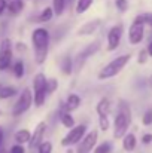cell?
<instances>
[{"mask_svg":"<svg viewBox=\"0 0 152 153\" xmlns=\"http://www.w3.org/2000/svg\"><path fill=\"white\" fill-rule=\"evenodd\" d=\"M33 49H34V59L37 64H43L48 55L49 48V33L45 28H36L31 34Z\"/></svg>","mask_w":152,"mask_h":153,"instance_id":"6da1fadb","label":"cell"},{"mask_svg":"<svg viewBox=\"0 0 152 153\" xmlns=\"http://www.w3.org/2000/svg\"><path fill=\"white\" fill-rule=\"evenodd\" d=\"M131 122V111L125 102L119 104V111L115 117V128H113V137L115 138H122L127 134V129Z\"/></svg>","mask_w":152,"mask_h":153,"instance_id":"7a4b0ae2","label":"cell"},{"mask_svg":"<svg viewBox=\"0 0 152 153\" xmlns=\"http://www.w3.org/2000/svg\"><path fill=\"white\" fill-rule=\"evenodd\" d=\"M128 61H130V55H128V53L121 55V56H116L115 59H112L109 64H106V65L101 68V71L99 73V79H100V80H104V79H109V77L116 76V74L127 65Z\"/></svg>","mask_w":152,"mask_h":153,"instance_id":"3957f363","label":"cell"},{"mask_svg":"<svg viewBox=\"0 0 152 153\" xmlns=\"http://www.w3.org/2000/svg\"><path fill=\"white\" fill-rule=\"evenodd\" d=\"M33 88H34V104L40 107L46 100V77L42 73H37L33 79Z\"/></svg>","mask_w":152,"mask_h":153,"instance_id":"277c9868","label":"cell"},{"mask_svg":"<svg viewBox=\"0 0 152 153\" xmlns=\"http://www.w3.org/2000/svg\"><path fill=\"white\" fill-rule=\"evenodd\" d=\"M31 102H33V94H31V91H30L28 88H25V89L21 92L18 101L15 102V105H13V108H12V114H13V116H21L22 113H25V111L30 108Z\"/></svg>","mask_w":152,"mask_h":153,"instance_id":"5b68a950","label":"cell"},{"mask_svg":"<svg viewBox=\"0 0 152 153\" xmlns=\"http://www.w3.org/2000/svg\"><path fill=\"white\" fill-rule=\"evenodd\" d=\"M85 132H87V126H85V125L73 126V128L69 131V134L61 140V144H63L64 147H69V146H72V144H78V143L82 140V137L85 135Z\"/></svg>","mask_w":152,"mask_h":153,"instance_id":"8992f818","label":"cell"},{"mask_svg":"<svg viewBox=\"0 0 152 153\" xmlns=\"http://www.w3.org/2000/svg\"><path fill=\"white\" fill-rule=\"evenodd\" d=\"M12 61V43L10 39H3L0 43V71L9 68Z\"/></svg>","mask_w":152,"mask_h":153,"instance_id":"52a82bcc","label":"cell"},{"mask_svg":"<svg viewBox=\"0 0 152 153\" xmlns=\"http://www.w3.org/2000/svg\"><path fill=\"white\" fill-rule=\"evenodd\" d=\"M97 137H99V132H97L96 129H93V131H90L87 135H84L82 140L78 143L79 146H78L76 153H90L94 149L96 143H97Z\"/></svg>","mask_w":152,"mask_h":153,"instance_id":"ba28073f","label":"cell"},{"mask_svg":"<svg viewBox=\"0 0 152 153\" xmlns=\"http://www.w3.org/2000/svg\"><path fill=\"white\" fill-rule=\"evenodd\" d=\"M143 36H145V24L134 19V22L131 24L130 30H128V40L131 45H137L143 40Z\"/></svg>","mask_w":152,"mask_h":153,"instance_id":"9c48e42d","label":"cell"},{"mask_svg":"<svg viewBox=\"0 0 152 153\" xmlns=\"http://www.w3.org/2000/svg\"><path fill=\"white\" fill-rule=\"evenodd\" d=\"M99 49H100V42H99V40H96V42L90 43V45H88V46H87L84 51H82L81 53H79V55H78V56H76L75 67L79 70V68L84 65V62H85V61H87V59H88L91 55H94V53L99 51Z\"/></svg>","mask_w":152,"mask_h":153,"instance_id":"30bf717a","label":"cell"},{"mask_svg":"<svg viewBox=\"0 0 152 153\" xmlns=\"http://www.w3.org/2000/svg\"><path fill=\"white\" fill-rule=\"evenodd\" d=\"M121 36H122V27L121 25H115L109 30L107 33V49L109 51H115L121 42Z\"/></svg>","mask_w":152,"mask_h":153,"instance_id":"8fae6325","label":"cell"},{"mask_svg":"<svg viewBox=\"0 0 152 153\" xmlns=\"http://www.w3.org/2000/svg\"><path fill=\"white\" fill-rule=\"evenodd\" d=\"M45 132H46V123H45V122H39L37 126L34 128V134L30 137V141H28L30 149H36V147L43 141Z\"/></svg>","mask_w":152,"mask_h":153,"instance_id":"7c38bea8","label":"cell"},{"mask_svg":"<svg viewBox=\"0 0 152 153\" xmlns=\"http://www.w3.org/2000/svg\"><path fill=\"white\" fill-rule=\"evenodd\" d=\"M99 25H100V21H90V22H87L85 25H82L81 28H79V34L82 36H87V34H93L97 28H99Z\"/></svg>","mask_w":152,"mask_h":153,"instance_id":"4fadbf2b","label":"cell"},{"mask_svg":"<svg viewBox=\"0 0 152 153\" xmlns=\"http://www.w3.org/2000/svg\"><path fill=\"white\" fill-rule=\"evenodd\" d=\"M22 7H24L22 0H9V3H7V6H6V9L9 10L10 15H18V13L22 10Z\"/></svg>","mask_w":152,"mask_h":153,"instance_id":"5bb4252c","label":"cell"},{"mask_svg":"<svg viewBox=\"0 0 152 153\" xmlns=\"http://www.w3.org/2000/svg\"><path fill=\"white\" fill-rule=\"evenodd\" d=\"M122 147L127 152L134 150V147H136V135L134 134H125L124 140H122Z\"/></svg>","mask_w":152,"mask_h":153,"instance_id":"9a60e30c","label":"cell"},{"mask_svg":"<svg viewBox=\"0 0 152 153\" xmlns=\"http://www.w3.org/2000/svg\"><path fill=\"white\" fill-rule=\"evenodd\" d=\"M30 137H31V134H30L28 129H19V131L15 132V141H16V144H25V143H28L30 141Z\"/></svg>","mask_w":152,"mask_h":153,"instance_id":"2e32d148","label":"cell"},{"mask_svg":"<svg viewBox=\"0 0 152 153\" xmlns=\"http://www.w3.org/2000/svg\"><path fill=\"white\" fill-rule=\"evenodd\" d=\"M96 110H97V113H99V116H107L109 114V111H110V102L107 98H101L99 104H97V107H96Z\"/></svg>","mask_w":152,"mask_h":153,"instance_id":"e0dca14e","label":"cell"},{"mask_svg":"<svg viewBox=\"0 0 152 153\" xmlns=\"http://www.w3.org/2000/svg\"><path fill=\"white\" fill-rule=\"evenodd\" d=\"M79 104H81V98H79L76 94H72V95H69V98H67V101H66V110H67V111L76 110V108L79 107Z\"/></svg>","mask_w":152,"mask_h":153,"instance_id":"ac0fdd59","label":"cell"},{"mask_svg":"<svg viewBox=\"0 0 152 153\" xmlns=\"http://www.w3.org/2000/svg\"><path fill=\"white\" fill-rule=\"evenodd\" d=\"M60 120H61V123H63L66 128H73V126H75V120H73L70 111H61V113H60Z\"/></svg>","mask_w":152,"mask_h":153,"instance_id":"d6986e66","label":"cell"},{"mask_svg":"<svg viewBox=\"0 0 152 153\" xmlns=\"http://www.w3.org/2000/svg\"><path fill=\"white\" fill-rule=\"evenodd\" d=\"M61 68H63V73L64 74H70L73 71V62L70 59V56H64L63 61H61Z\"/></svg>","mask_w":152,"mask_h":153,"instance_id":"ffe728a7","label":"cell"},{"mask_svg":"<svg viewBox=\"0 0 152 153\" xmlns=\"http://www.w3.org/2000/svg\"><path fill=\"white\" fill-rule=\"evenodd\" d=\"M16 94V88L15 86H4V88H0V98L4 100V98H9V97H13Z\"/></svg>","mask_w":152,"mask_h":153,"instance_id":"44dd1931","label":"cell"},{"mask_svg":"<svg viewBox=\"0 0 152 153\" xmlns=\"http://www.w3.org/2000/svg\"><path fill=\"white\" fill-rule=\"evenodd\" d=\"M93 4V0H78L76 3V13H84Z\"/></svg>","mask_w":152,"mask_h":153,"instance_id":"7402d4cb","label":"cell"},{"mask_svg":"<svg viewBox=\"0 0 152 153\" xmlns=\"http://www.w3.org/2000/svg\"><path fill=\"white\" fill-rule=\"evenodd\" d=\"M54 13L55 15H61L64 12V7H66V3L67 0H54Z\"/></svg>","mask_w":152,"mask_h":153,"instance_id":"603a6c76","label":"cell"},{"mask_svg":"<svg viewBox=\"0 0 152 153\" xmlns=\"http://www.w3.org/2000/svg\"><path fill=\"white\" fill-rule=\"evenodd\" d=\"M52 15H54V10H52V7H45V9L42 10L40 16H39V21H40V22H46V21H51Z\"/></svg>","mask_w":152,"mask_h":153,"instance_id":"cb8c5ba5","label":"cell"},{"mask_svg":"<svg viewBox=\"0 0 152 153\" xmlns=\"http://www.w3.org/2000/svg\"><path fill=\"white\" fill-rule=\"evenodd\" d=\"M13 74L16 76V77H22L24 76V62L22 61H16L15 64H13Z\"/></svg>","mask_w":152,"mask_h":153,"instance_id":"d4e9b609","label":"cell"},{"mask_svg":"<svg viewBox=\"0 0 152 153\" xmlns=\"http://www.w3.org/2000/svg\"><path fill=\"white\" fill-rule=\"evenodd\" d=\"M110 150H112V146H110V143L104 141V143L99 144V146L94 149V153H110Z\"/></svg>","mask_w":152,"mask_h":153,"instance_id":"484cf974","label":"cell"},{"mask_svg":"<svg viewBox=\"0 0 152 153\" xmlns=\"http://www.w3.org/2000/svg\"><path fill=\"white\" fill-rule=\"evenodd\" d=\"M37 153H52V144L49 141H42L37 146Z\"/></svg>","mask_w":152,"mask_h":153,"instance_id":"4316f807","label":"cell"},{"mask_svg":"<svg viewBox=\"0 0 152 153\" xmlns=\"http://www.w3.org/2000/svg\"><path fill=\"white\" fill-rule=\"evenodd\" d=\"M136 19L140 21V22H143V24H149V25H152V13H143V15H139Z\"/></svg>","mask_w":152,"mask_h":153,"instance_id":"83f0119b","label":"cell"},{"mask_svg":"<svg viewBox=\"0 0 152 153\" xmlns=\"http://www.w3.org/2000/svg\"><path fill=\"white\" fill-rule=\"evenodd\" d=\"M99 123H100L101 131H107L109 129V119H107V116H99Z\"/></svg>","mask_w":152,"mask_h":153,"instance_id":"f1b7e54d","label":"cell"},{"mask_svg":"<svg viewBox=\"0 0 152 153\" xmlns=\"http://www.w3.org/2000/svg\"><path fill=\"white\" fill-rule=\"evenodd\" d=\"M115 3H116L118 10H121V12H125V10L128 9V1H127V0H116Z\"/></svg>","mask_w":152,"mask_h":153,"instance_id":"f546056e","label":"cell"},{"mask_svg":"<svg viewBox=\"0 0 152 153\" xmlns=\"http://www.w3.org/2000/svg\"><path fill=\"white\" fill-rule=\"evenodd\" d=\"M55 88H57V82H55V79H49V80H46V92H48V94L54 92V91H55Z\"/></svg>","mask_w":152,"mask_h":153,"instance_id":"4dcf8cb0","label":"cell"},{"mask_svg":"<svg viewBox=\"0 0 152 153\" xmlns=\"http://www.w3.org/2000/svg\"><path fill=\"white\" fill-rule=\"evenodd\" d=\"M142 122H143V125H151L152 123V108H149V110L143 114Z\"/></svg>","mask_w":152,"mask_h":153,"instance_id":"1f68e13d","label":"cell"},{"mask_svg":"<svg viewBox=\"0 0 152 153\" xmlns=\"http://www.w3.org/2000/svg\"><path fill=\"white\" fill-rule=\"evenodd\" d=\"M9 153H25V149H24L21 144H15V146L10 147Z\"/></svg>","mask_w":152,"mask_h":153,"instance_id":"d6a6232c","label":"cell"},{"mask_svg":"<svg viewBox=\"0 0 152 153\" xmlns=\"http://www.w3.org/2000/svg\"><path fill=\"white\" fill-rule=\"evenodd\" d=\"M146 59H148V51L143 49V51L139 52V62L143 64V62H146Z\"/></svg>","mask_w":152,"mask_h":153,"instance_id":"836d02e7","label":"cell"},{"mask_svg":"<svg viewBox=\"0 0 152 153\" xmlns=\"http://www.w3.org/2000/svg\"><path fill=\"white\" fill-rule=\"evenodd\" d=\"M152 141V134H145L143 137H142V143L143 144H149Z\"/></svg>","mask_w":152,"mask_h":153,"instance_id":"e575fe53","label":"cell"},{"mask_svg":"<svg viewBox=\"0 0 152 153\" xmlns=\"http://www.w3.org/2000/svg\"><path fill=\"white\" fill-rule=\"evenodd\" d=\"M6 6H7V1L6 0H0V15H3V12L6 10Z\"/></svg>","mask_w":152,"mask_h":153,"instance_id":"d590c367","label":"cell"},{"mask_svg":"<svg viewBox=\"0 0 152 153\" xmlns=\"http://www.w3.org/2000/svg\"><path fill=\"white\" fill-rule=\"evenodd\" d=\"M146 51H148V55H149V56H152V42L148 45V49H146Z\"/></svg>","mask_w":152,"mask_h":153,"instance_id":"8d00e7d4","label":"cell"},{"mask_svg":"<svg viewBox=\"0 0 152 153\" xmlns=\"http://www.w3.org/2000/svg\"><path fill=\"white\" fill-rule=\"evenodd\" d=\"M1 141H3V129L0 126V147H1Z\"/></svg>","mask_w":152,"mask_h":153,"instance_id":"74e56055","label":"cell"},{"mask_svg":"<svg viewBox=\"0 0 152 153\" xmlns=\"http://www.w3.org/2000/svg\"><path fill=\"white\" fill-rule=\"evenodd\" d=\"M0 88H1V85H0Z\"/></svg>","mask_w":152,"mask_h":153,"instance_id":"f35d334b","label":"cell"}]
</instances>
